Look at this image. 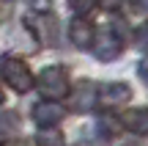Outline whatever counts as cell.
I'll list each match as a JSON object with an SVG mask.
<instances>
[{
  "instance_id": "obj_9",
  "label": "cell",
  "mask_w": 148,
  "mask_h": 146,
  "mask_svg": "<svg viewBox=\"0 0 148 146\" xmlns=\"http://www.w3.org/2000/svg\"><path fill=\"white\" fill-rule=\"evenodd\" d=\"M93 94H96V86L82 83V86L74 91V97H71V108L74 110H90V105H93Z\"/></svg>"
},
{
  "instance_id": "obj_15",
  "label": "cell",
  "mask_w": 148,
  "mask_h": 146,
  "mask_svg": "<svg viewBox=\"0 0 148 146\" xmlns=\"http://www.w3.org/2000/svg\"><path fill=\"white\" fill-rule=\"evenodd\" d=\"M27 6H30L33 11H47L49 6H52V0H27Z\"/></svg>"
},
{
  "instance_id": "obj_14",
  "label": "cell",
  "mask_w": 148,
  "mask_h": 146,
  "mask_svg": "<svg viewBox=\"0 0 148 146\" xmlns=\"http://www.w3.org/2000/svg\"><path fill=\"white\" fill-rule=\"evenodd\" d=\"M134 14H148V0H126Z\"/></svg>"
},
{
  "instance_id": "obj_16",
  "label": "cell",
  "mask_w": 148,
  "mask_h": 146,
  "mask_svg": "<svg viewBox=\"0 0 148 146\" xmlns=\"http://www.w3.org/2000/svg\"><path fill=\"white\" fill-rule=\"evenodd\" d=\"M137 72H140V77H143V80L148 83V58H143V61H140V69H137Z\"/></svg>"
},
{
  "instance_id": "obj_5",
  "label": "cell",
  "mask_w": 148,
  "mask_h": 146,
  "mask_svg": "<svg viewBox=\"0 0 148 146\" xmlns=\"http://www.w3.org/2000/svg\"><path fill=\"white\" fill-rule=\"evenodd\" d=\"M27 28H33V30L38 33V39L47 42L49 47L58 44V19H55L52 14H38V17H33V19H27Z\"/></svg>"
},
{
  "instance_id": "obj_3",
  "label": "cell",
  "mask_w": 148,
  "mask_h": 146,
  "mask_svg": "<svg viewBox=\"0 0 148 146\" xmlns=\"http://www.w3.org/2000/svg\"><path fill=\"white\" fill-rule=\"evenodd\" d=\"M93 50H96L99 61H112L123 50V36H118L112 30V25H104L99 30H93Z\"/></svg>"
},
{
  "instance_id": "obj_1",
  "label": "cell",
  "mask_w": 148,
  "mask_h": 146,
  "mask_svg": "<svg viewBox=\"0 0 148 146\" xmlns=\"http://www.w3.org/2000/svg\"><path fill=\"white\" fill-rule=\"evenodd\" d=\"M33 83L38 86L41 97L52 99V102H58V99H63L69 94V72L63 66H47V69H41L38 80H33Z\"/></svg>"
},
{
  "instance_id": "obj_4",
  "label": "cell",
  "mask_w": 148,
  "mask_h": 146,
  "mask_svg": "<svg viewBox=\"0 0 148 146\" xmlns=\"http://www.w3.org/2000/svg\"><path fill=\"white\" fill-rule=\"evenodd\" d=\"M96 99H99L101 108L112 110V108H121L123 102L132 99V88L126 83H104V86L96 88Z\"/></svg>"
},
{
  "instance_id": "obj_7",
  "label": "cell",
  "mask_w": 148,
  "mask_h": 146,
  "mask_svg": "<svg viewBox=\"0 0 148 146\" xmlns=\"http://www.w3.org/2000/svg\"><path fill=\"white\" fill-rule=\"evenodd\" d=\"M69 36H71V42L77 44V47H90L93 44V25H90L85 17H77V19H71V25H69Z\"/></svg>"
},
{
  "instance_id": "obj_11",
  "label": "cell",
  "mask_w": 148,
  "mask_h": 146,
  "mask_svg": "<svg viewBox=\"0 0 148 146\" xmlns=\"http://www.w3.org/2000/svg\"><path fill=\"white\" fill-rule=\"evenodd\" d=\"M36 143H41V146H63V132L55 130V127H41Z\"/></svg>"
},
{
  "instance_id": "obj_13",
  "label": "cell",
  "mask_w": 148,
  "mask_h": 146,
  "mask_svg": "<svg viewBox=\"0 0 148 146\" xmlns=\"http://www.w3.org/2000/svg\"><path fill=\"white\" fill-rule=\"evenodd\" d=\"M134 44H137L140 50H148V22L137 28V33H134Z\"/></svg>"
},
{
  "instance_id": "obj_2",
  "label": "cell",
  "mask_w": 148,
  "mask_h": 146,
  "mask_svg": "<svg viewBox=\"0 0 148 146\" xmlns=\"http://www.w3.org/2000/svg\"><path fill=\"white\" fill-rule=\"evenodd\" d=\"M0 77L5 80V86H11L14 91L25 94L33 88V75L30 69L25 66V61L14 58V55H5L3 61H0Z\"/></svg>"
},
{
  "instance_id": "obj_8",
  "label": "cell",
  "mask_w": 148,
  "mask_h": 146,
  "mask_svg": "<svg viewBox=\"0 0 148 146\" xmlns=\"http://www.w3.org/2000/svg\"><path fill=\"white\" fill-rule=\"evenodd\" d=\"M121 124L126 130L137 132V135H148V110L145 108H137V110H126L121 119Z\"/></svg>"
},
{
  "instance_id": "obj_12",
  "label": "cell",
  "mask_w": 148,
  "mask_h": 146,
  "mask_svg": "<svg viewBox=\"0 0 148 146\" xmlns=\"http://www.w3.org/2000/svg\"><path fill=\"white\" fill-rule=\"evenodd\" d=\"M96 3H99V0H69V6L77 11V14H88V11L93 8Z\"/></svg>"
},
{
  "instance_id": "obj_10",
  "label": "cell",
  "mask_w": 148,
  "mask_h": 146,
  "mask_svg": "<svg viewBox=\"0 0 148 146\" xmlns=\"http://www.w3.org/2000/svg\"><path fill=\"white\" fill-rule=\"evenodd\" d=\"M16 132V113H11V110H3L0 113V143L11 141Z\"/></svg>"
},
{
  "instance_id": "obj_6",
  "label": "cell",
  "mask_w": 148,
  "mask_h": 146,
  "mask_svg": "<svg viewBox=\"0 0 148 146\" xmlns=\"http://www.w3.org/2000/svg\"><path fill=\"white\" fill-rule=\"evenodd\" d=\"M66 116V108H60L58 102H38L36 108H33V119H36V124L41 127H55L60 119Z\"/></svg>"
},
{
  "instance_id": "obj_17",
  "label": "cell",
  "mask_w": 148,
  "mask_h": 146,
  "mask_svg": "<svg viewBox=\"0 0 148 146\" xmlns=\"http://www.w3.org/2000/svg\"><path fill=\"white\" fill-rule=\"evenodd\" d=\"M14 146H36V141H27V138H25V141H16Z\"/></svg>"
}]
</instances>
